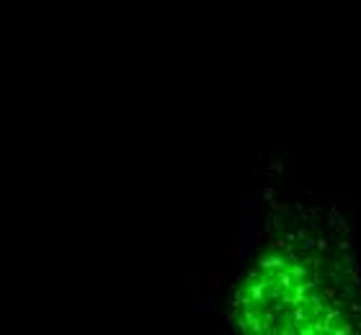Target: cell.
<instances>
[{
  "label": "cell",
  "instance_id": "1",
  "mask_svg": "<svg viewBox=\"0 0 361 335\" xmlns=\"http://www.w3.org/2000/svg\"><path fill=\"white\" fill-rule=\"evenodd\" d=\"M325 245H279L245 281L250 330L346 333L359 322V286Z\"/></svg>",
  "mask_w": 361,
  "mask_h": 335
}]
</instances>
